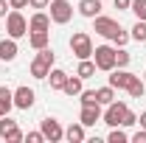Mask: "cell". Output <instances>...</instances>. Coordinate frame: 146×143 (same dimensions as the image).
<instances>
[{"mask_svg": "<svg viewBox=\"0 0 146 143\" xmlns=\"http://www.w3.org/2000/svg\"><path fill=\"white\" fill-rule=\"evenodd\" d=\"M51 65H54V51H51V48L36 51V59L31 62V76H34V79H48Z\"/></svg>", "mask_w": 146, "mask_h": 143, "instance_id": "obj_1", "label": "cell"}, {"mask_svg": "<svg viewBox=\"0 0 146 143\" xmlns=\"http://www.w3.org/2000/svg\"><path fill=\"white\" fill-rule=\"evenodd\" d=\"M6 34L11 36V39H20V36L28 34V20L23 17L17 9H11V11L6 14Z\"/></svg>", "mask_w": 146, "mask_h": 143, "instance_id": "obj_2", "label": "cell"}, {"mask_svg": "<svg viewBox=\"0 0 146 143\" xmlns=\"http://www.w3.org/2000/svg\"><path fill=\"white\" fill-rule=\"evenodd\" d=\"M127 112H129V107L124 104V101H110L107 112L101 115V121H104L107 126H124L127 124Z\"/></svg>", "mask_w": 146, "mask_h": 143, "instance_id": "obj_3", "label": "cell"}, {"mask_svg": "<svg viewBox=\"0 0 146 143\" xmlns=\"http://www.w3.org/2000/svg\"><path fill=\"white\" fill-rule=\"evenodd\" d=\"M70 51L76 59H90L93 56V39L90 34H84V31H76L70 36Z\"/></svg>", "mask_w": 146, "mask_h": 143, "instance_id": "obj_4", "label": "cell"}, {"mask_svg": "<svg viewBox=\"0 0 146 143\" xmlns=\"http://www.w3.org/2000/svg\"><path fill=\"white\" fill-rule=\"evenodd\" d=\"M93 62H96V68L98 70H115V48H110V45H98V48H93Z\"/></svg>", "mask_w": 146, "mask_h": 143, "instance_id": "obj_5", "label": "cell"}, {"mask_svg": "<svg viewBox=\"0 0 146 143\" xmlns=\"http://www.w3.org/2000/svg\"><path fill=\"white\" fill-rule=\"evenodd\" d=\"M48 9H51V23H56V25H65L73 17V6L68 0H51Z\"/></svg>", "mask_w": 146, "mask_h": 143, "instance_id": "obj_6", "label": "cell"}, {"mask_svg": "<svg viewBox=\"0 0 146 143\" xmlns=\"http://www.w3.org/2000/svg\"><path fill=\"white\" fill-rule=\"evenodd\" d=\"M0 138H3L6 143H20V140H25V135L20 132L17 121H11L9 115H3V118H0Z\"/></svg>", "mask_w": 146, "mask_h": 143, "instance_id": "obj_7", "label": "cell"}, {"mask_svg": "<svg viewBox=\"0 0 146 143\" xmlns=\"http://www.w3.org/2000/svg\"><path fill=\"white\" fill-rule=\"evenodd\" d=\"M39 129H42L45 140H51V143H59L65 138V129H62V124H59L56 118H42V121H39Z\"/></svg>", "mask_w": 146, "mask_h": 143, "instance_id": "obj_8", "label": "cell"}, {"mask_svg": "<svg viewBox=\"0 0 146 143\" xmlns=\"http://www.w3.org/2000/svg\"><path fill=\"white\" fill-rule=\"evenodd\" d=\"M118 28H121V25H118L112 17H101V14H98V17H93V31H96V34H101V36H107V39H112Z\"/></svg>", "mask_w": 146, "mask_h": 143, "instance_id": "obj_9", "label": "cell"}, {"mask_svg": "<svg viewBox=\"0 0 146 143\" xmlns=\"http://www.w3.org/2000/svg\"><path fill=\"white\" fill-rule=\"evenodd\" d=\"M34 98H36V95H34L31 87H17V90H14V107H17V109H31V107H34Z\"/></svg>", "mask_w": 146, "mask_h": 143, "instance_id": "obj_10", "label": "cell"}, {"mask_svg": "<svg viewBox=\"0 0 146 143\" xmlns=\"http://www.w3.org/2000/svg\"><path fill=\"white\" fill-rule=\"evenodd\" d=\"M79 121H82L84 126H96L98 121H101V104H87V107H82Z\"/></svg>", "mask_w": 146, "mask_h": 143, "instance_id": "obj_11", "label": "cell"}, {"mask_svg": "<svg viewBox=\"0 0 146 143\" xmlns=\"http://www.w3.org/2000/svg\"><path fill=\"white\" fill-rule=\"evenodd\" d=\"M135 81V73H129V70H124V68H118V70H112V76H110V84L115 90H127L129 84Z\"/></svg>", "mask_w": 146, "mask_h": 143, "instance_id": "obj_12", "label": "cell"}, {"mask_svg": "<svg viewBox=\"0 0 146 143\" xmlns=\"http://www.w3.org/2000/svg\"><path fill=\"white\" fill-rule=\"evenodd\" d=\"M101 3H104V0H79V14L87 17V20L98 17V14H101Z\"/></svg>", "mask_w": 146, "mask_h": 143, "instance_id": "obj_13", "label": "cell"}, {"mask_svg": "<svg viewBox=\"0 0 146 143\" xmlns=\"http://www.w3.org/2000/svg\"><path fill=\"white\" fill-rule=\"evenodd\" d=\"M17 39H11V36H9V39H0V59H3V62H14V59H17Z\"/></svg>", "mask_w": 146, "mask_h": 143, "instance_id": "obj_14", "label": "cell"}, {"mask_svg": "<svg viewBox=\"0 0 146 143\" xmlns=\"http://www.w3.org/2000/svg\"><path fill=\"white\" fill-rule=\"evenodd\" d=\"M51 28V14H45V11H36L34 17L28 20V31L34 34V31H48Z\"/></svg>", "mask_w": 146, "mask_h": 143, "instance_id": "obj_15", "label": "cell"}, {"mask_svg": "<svg viewBox=\"0 0 146 143\" xmlns=\"http://www.w3.org/2000/svg\"><path fill=\"white\" fill-rule=\"evenodd\" d=\"M11 107H14V90L0 87V118H3V115H9Z\"/></svg>", "mask_w": 146, "mask_h": 143, "instance_id": "obj_16", "label": "cell"}, {"mask_svg": "<svg viewBox=\"0 0 146 143\" xmlns=\"http://www.w3.org/2000/svg\"><path fill=\"white\" fill-rule=\"evenodd\" d=\"M65 138H68L70 143H82L84 138H87V135H84V124H82V121H79V124H70L68 129H65Z\"/></svg>", "mask_w": 146, "mask_h": 143, "instance_id": "obj_17", "label": "cell"}, {"mask_svg": "<svg viewBox=\"0 0 146 143\" xmlns=\"http://www.w3.org/2000/svg\"><path fill=\"white\" fill-rule=\"evenodd\" d=\"M48 81H51V90H62V87H65V81H68V73L59 70V68H51Z\"/></svg>", "mask_w": 146, "mask_h": 143, "instance_id": "obj_18", "label": "cell"}, {"mask_svg": "<svg viewBox=\"0 0 146 143\" xmlns=\"http://www.w3.org/2000/svg\"><path fill=\"white\" fill-rule=\"evenodd\" d=\"M48 31H34V34L28 36V45L34 48V51H42V48H48Z\"/></svg>", "mask_w": 146, "mask_h": 143, "instance_id": "obj_19", "label": "cell"}, {"mask_svg": "<svg viewBox=\"0 0 146 143\" xmlns=\"http://www.w3.org/2000/svg\"><path fill=\"white\" fill-rule=\"evenodd\" d=\"M62 90H65L70 98H73V95H82V90H84V87H82V76H68V81H65Z\"/></svg>", "mask_w": 146, "mask_h": 143, "instance_id": "obj_20", "label": "cell"}, {"mask_svg": "<svg viewBox=\"0 0 146 143\" xmlns=\"http://www.w3.org/2000/svg\"><path fill=\"white\" fill-rule=\"evenodd\" d=\"M96 62H90V59H79V70H76V76H82V79H90V76H96Z\"/></svg>", "mask_w": 146, "mask_h": 143, "instance_id": "obj_21", "label": "cell"}, {"mask_svg": "<svg viewBox=\"0 0 146 143\" xmlns=\"http://www.w3.org/2000/svg\"><path fill=\"white\" fill-rule=\"evenodd\" d=\"M96 98H98V104H104V107H107L110 101H115V87H112V84L98 87V90H96Z\"/></svg>", "mask_w": 146, "mask_h": 143, "instance_id": "obj_22", "label": "cell"}, {"mask_svg": "<svg viewBox=\"0 0 146 143\" xmlns=\"http://www.w3.org/2000/svg\"><path fill=\"white\" fill-rule=\"evenodd\" d=\"M132 39L135 42H146V20H138L132 25Z\"/></svg>", "mask_w": 146, "mask_h": 143, "instance_id": "obj_23", "label": "cell"}, {"mask_svg": "<svg viewBox=\"0 0 146 143\" xmlns=\"http://www.w3.org/2000/svg\"><path fill=\"white\" fill-rule=\"evenodd\" d=\"M129 11H132V14H135L138 20H146V0H132Z\"/></svg>", "mask_w": 146, "mask_h": 143, "instance_id": "obj_24", "label": "cell"}, {"mask_svg": "<svg viewBox=\"0 0 146 143\" xmlns=\"http://www.w3.org/2000/svg\"><path fill=\"white\" fill-rule=\"evenodd\" d=\"M127 90H129V95H132V98H141V95H143V90H146V81H141V79L135 76V81H132Z\"/></svg>", "mask_w": 146, "mask_h": 143, "instance_id": "obj_25", "label": "cell"}, {"mask_svg": "<svg viewBox=\"0 0 146 143\" xmlns=\"http://www.w3.org/2000/svg\"><path fill=\"white\" fill-rule=\"evenodd\" d=\"M110 143H127L129 140V135L124 132V129H118V126H112V132H110V138H107Z\"/></svg>", "mask_w": 146, "mask_h": 143, "instance_id": "obj_26", "label": "cell"}, {"mask_svg": "<svg viewBox=\"0 0 146 143\" xmlns=\"http://www.w3.org/2000/svg\"><path fill=\"white\" fill-rule=\"evenodd\" d=\"M129 59H132V56H129V51H124V48L118 51V48H115V68H127Z\"/></svg>", "mask_w": 146, "mask_h": 143, "instance_id": "obj_27", "label": "cell"}, {"mask_svg": "<svg viewBox=\"0 0 146 143\" xmlns=\"http://www.w3.org/2000/svg\"><path fill=\"white\" fill-rule=\"evenodd\" d=\"M82 107H87V104H98V98H96V90H82Z\"/></svg>", "mask_w": 146, "mask_h": 143, "instance_id": "obj_28", "label": "cell"}, {"mask_svg": "<svg viewBox=\"0 0 146 143\" xmlns=\"http://www.w3.org/2000/svg\"><path fill=\"white\" fill-rule=\"evenodd\" d=\"M112 42H115V48H124V45L129 42V34L124 31V28H118V31H115V36H112Z\"/></svg>", "mask_w": 146, "mask_h": 143, "instance_id": "obj_29", "label": "cell"}, {"mask_svg": "<svg viewBox=\"0 0 146 143\" xmlns=\"http://www.w3.org/2000/svg\"><path fill=\"white\" fill-rule=\"evenodd\" d=\"M25 140L28 143H45V135H42V129H39V132H28Z\"/></svg>", "mask_w": 146, "mask_h": 143, "instance_id": "obj_30", "label": "cell"}, {"mask_svg": "<svg viewBox=\"0 0 146 143\" xmlns=\"http://www.w3.org/2000/svg\"><path fill=\"white\" fill-rule=\"evenodd\" d=\"M132 140H135V143H146V129H143V126H141V129L132 135Z\"/></svg>", "mask_w": 146, "mask_h": 143, "instance_id": "obj_31", "label": "cell"}, {"mask_svg": "<svg viewBox=\"0 0 146 143\" xmlns=\"http://www.w3.org/2000/svg\"><path fill=\"white\" fill-rule=\"evenodd\" d=\"M48 3H51V0H28L31 9H48Z\"/></svg>", "mask_w": 146, "mask_h": 143, "instance_id": "obj_32", "label": "cell"}, {"mask_svg": "<svg viewBox=\"0 0 146 143\" xmlns=\"http://www.w3.org/2000/svg\"><path fill=\"white\" fill-rule=\"evenodd\" d=\"M25 6H28V0H9V9H25Z\"/></svg>", "mask_w": 146, "mask_h": 143, "instance_id": "obj_33", "label": "cell"}, {"mask_svg": "<svg viewBox=\"0 0 146 143\" xmlns=\"http://www.w3.org/2000/svg\"><path fill=\"white\" fill-rule=\"evenodd\" d=\"M115 3V9H121V11H127L129 6H132V0H112Z\"/></svg>", "mask_w": 146, "mask_h": 143, "instance_id": "obj_34", "label": "cell"}, {"mask_svg": "<svg viewBox=\"0 0 146 143\" xmlns=\"http://www.w3.org/2000/svg\"><path fill=\"white\" fill-rule=\"evenodd\" d=\"M6 9H9V0H0V17H6Z\"/></svg>", "mask_w": 146, "mask_h": 143, "instance_id": "obj_35", "label": "cell"}, {"mask_svg": "<svg viewBox=\"0 0 146 143\" xmlns=\"http://www.w3.org/2000/svg\"><path fill=\"white\" fill-rule=\"evenodd\" d=\"M138 124H141V126L146 129V112H141V118H138Z\"/></svg>", "mask_w": 146, "mask_h": 143, "instance_id": "obj_36", "label": "cell"}, {"mask_svg": "<svg viewBox=\"0 0 146 143\" xmlns=\"http://www.w3.org/2000/svg\"><path fill=\"white\" fill-rule=\"evenodd\" d=\"M143 81H146V73H143Z\"/></svg>", "mask_w": 146, "mask_h": 143, "instance_id": "obj_37", "label": "cell"}]
</instances>
